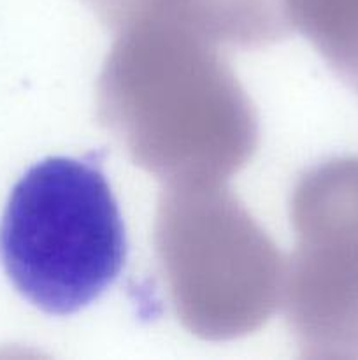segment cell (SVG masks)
<instances>
[{"label": "cell", "mask_w": 358, "mask_h": 360, "mask_svg": "<svg viewBox=\"0 0 358 360\" xmlns=\"http://www.w3.org/2000/svg\"><path fill=\"white\" fill-rule=\"evenodd\" d=\"M126 252L125 224L95 155L44 158L14 185L0 221V262L46 315H74L97 301Z\"/></svg>", "instance_id": "1"}, {"label": "cell", "mask_w": 358, "mask_h": 360, "mask_svg": "<svg viewBox=\"0 0 358 360\" xmlns=\"http://www.w3.org/2000/svg\"><path fill=\"white\" fill-rule=\"evenodd\" d=\"M321 7L339 32L344 60L358 81V0H311Z\"/></svg>", "instance_id": "2"}]
</instances>
